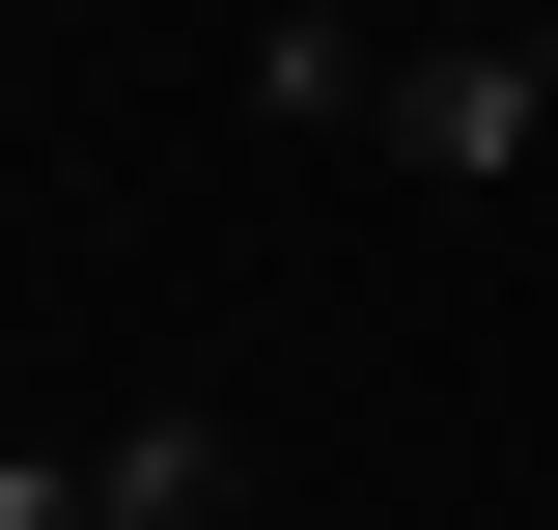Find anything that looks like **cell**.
Returning <instances> with one entry per match:
<instances>
[{
  "label": "cell",
  "mask_w": 558,
  "mask_h": 530,
  "mask_svg": "<svg viewBox=\"0 0 558 530\" xmlns=\"http://www.w3.org/2000/svg\"><path fill=\"white\" fill-rule=\"evenodd\" d=\"M391 140H418V168H558V84H531V28H447V57H391Z\"/></svg>",
  "instance_id": "cell-1"
},
{
  "label": "cell",
  "mask_w": 558,
  "mask_h": 530,
  "mask_svg": "<svg viewBox=\"0 0 558 530\" xmlns=\"http://www.w3.org/2000/svg\"><path fill=\"white\" fill-rule=\"evenodd\" d=\"M252 112L363 140V112H391V28H363V0H252Z\"/></svg>",
  "instance_id": "cell-2"
},
{
  "label": "cell",
  "mask_w": 558,
  "mask_h": 530,
  "mask_svg": "<svg viewBox=\"0 0 558 530\" xmlns=\"http://www.w3.org/2000/svg\"><path fill=\"white\" fill-rule=\"evenodd\" d=\"M0 530H140V474L112 447H0Z\"/></svg>",
  "instance_id": "cell-3"
}]
</instances>
